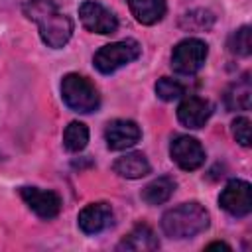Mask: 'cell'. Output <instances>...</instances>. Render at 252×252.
Masks as SVG:
<instances>
[{"label": "cell", "instance_id": "5bb4252c", "mask_svg": "<svg viewBox=\"0 0 252 252\" xmlns=\"http://www.w3.org/2000/svg\"><path fill=\"white\" fill-rule=\"evenodd\" d=\"M114 173H118L120 177L126 179H140L144 175L150 173V161L142 152H130L120 156L114 163H112Z\"/></svg>", "mask_w": 252, "mask_h": 252}, {"label": "cell", "instance_id": "ba28073f", "mask_svg": "<svg viewBox=\"0 0 252 252\" xmlns=\"http://www.w3.org/2000/svg\"><path fill=\"white\" fill-rule=\"evenodd\" d=\"M169 156L183 171H195L205 163V150L191 136H175L169 144Z\"/></svg>", "mask_w": 252, "mask_h": 252}, {"label": "cell", "instance_id": "9c48e42d", "mask_svg": "<svg viewBox=\"0 0 252 252\" xmlns=\"http://www.w3.org/2000/svg\"><path fill=\"white\" fill-rule=\"evenodd\" d=\"M20 197L39 219H55L61 211V197L55 191L39 187H20Z\"/></svg>", "mask_w": 252, "mask_h": 252}, {"label": "cell", "instance_id": "ffe728a7", "mask_svg": "<svg viewBox=\"0 0 252 252\" xmlns=\"http://www.w3.org/2000/svg\"><path fill=\"white\" fill-rule=\"evenodd\" d=\"M228 51L240 57H248L252 53V32L250 26H242L232 32L228 37Z\"/></svg>", "mask_w": 252, "mask_h": 252}, {"label": "cell", "instance_id": "2e32d148", "mask_svg": "<svg viewBox=\"0 0 252 252\" xmlns=\"http://www.w3.org/2000/svg\"><path fill=\"white\" fill-rule=\"evenodd\" d=\"M224 104L228 110H248L252 104V85L250 77L242 75L224 93Z\"/></svg>", "mask_w": 252, "mask_h": 252}, {"label": "cell", "instance_id": "7a4b0ae2", "mask_svg": "<svg viewBox=\"0 0 252 252\" xmlns=\"http://www.w3.org/2000/svg\"><path fill=\"white\" fill-rule=\"evenodd\" d=\"M209 222H211V217L207 209L191 201L165 211L161 217V230L165 236L181 240V238H193L199 232L207 230Z\"/></svg>", "mask_w": 252, "mask_h": 252}, {"label": "cell", "instance_id": "6da1fadb", "mask_svg": "<svg viewBox=\"0 0 252 252\" xmlns=\"http://www.w3.org/2000/svg\"><path fill=\"white\" fill-rule=\"evenodd\" d=\"M22 12L28 20L37 24L41 41L47 47L59 49L71 39L73 22L53 0H26L22 4Z\"/></svg>", "mask_w": 252, "mask_h": 252}, {"label": "cell", "instance_id": "7402d4cb", "mask_svg": "<svg viewBox=\"0 0 252 252\" xmlns=\"http://www.w3.org/2000/svg\"><path fill=\"white\" fill-rule=\"evenodd\" d=\"M232 136L236 138V142L244 148L250 146V120L246 116H240L232 122Z\"/></svg>", "mask_w": 252, "mask_h": 252}, {"label": "cell", "instance_id": "d6986e66", "mask_svg": "<svg viewBox=\"0 0 252 252\" xmlns=\"http://www.w3.org/2000/svg\"><path fill=\"white\" fill-rule=\"evenodd\" d=\"M89 142V128L83 122H71L63 132V146L69 152H83Z\"/></svg>", "mask_w": 252, "mask_h": 252}, {"label": "cell", "instance_id": "8fae6325", "mask_svg": "<svg viewBox=\"0 0 252 252\" xmlns=\"http://www.w3.org/2000/svg\"><path fill=\"white\" fill-rule=\"evenodd\" d=\"M211 112L213 110H211L209 100H205L201 96H195V94H189L177 106V120L185 128L197 130V128H203L207 124V120L211 118Z\"/></svg>", "mask_w": 252, "mask_h": 252}, {"label": "cell", "instance_id": "52a82bcc", "mask_svg": "<svg viewBox=\"0 0 252 252\" xmlns=\"http://www.w3.org/2000/svg\"><path fill=\"white\" fill-rule=\"evenodd\" d=\"M219 205L232 217H246L252 211V187L248 181L232 179L219 195Z\"/></svg>", "mask_w": 252, "mask_h": 252}, {"label": "cell", "instance_id": "30bf717a", "mask_svg": "<svg viewBox=\"0 0 252 252\" xmlns=\"http://www.w3.org/2000/svg\"><path fill=\"white\" fill-rule=\"evenodd\" d=\"M140 138H142V130L134 120L116 118V120H110L104 128V140L108 150L112 152L132 148L134 144L140 142Z\"/></svg>", "mask_w": 252, "mask_h": 252}, {"label": "cell", "instance_id": "4fadbf2b", "mask_svg": "<svg viewBox=\"0 0 252 252\" xmlns=\"http://www.w3.org/2000/svg\"><path fill=\"white\" fill-rule=\"evenodd\" d=\"M158 248H159V240L148 224H136L116 246V250H132V252H150Z\"/></svg>", "mask_w": 252, "mask_h": 252}, {"label": "cell", "instance_id": "44dd1931", "mask_svg": "<svg viewBox=\"0 0 252 252\" xmlns=\"http://www.w3.org/2000/svg\"><path fill=\"white\" fill-rule=\"evenodd\" d=\"M156 94L161 98V100H175L179 96L185 94V87L175 81V79H169V77H161L158 83H156Z\"/></svg>", "mask_w": 252, "mask_h": 252}, {"label": "cell", "instance_id": "9a60e30c", "mask_svg": "<svg viewBox=\"0 0 252 252\" xmlns=\"http://www.w3.org/2000/svg\"><path fill=\"white\" fill-rule=\"evenodd\" d=\"M126 2L136 22L144 26L158 24L165 16V10H167L165 0H126Z\"/></svg>", "mask_w": 252, "mask_h": 252}, {"label": "cell", "instance_id": "5b68a950", "mask_svg": "<svg viewBox=\"0 0 252 252\" xmlns=\"http://www.w3.org/2000/svg\"><path fill=\"white\" fill-rule=\"evenodd\" d=\"M209 47L199 37H187L179 41L171 51V69L177 75H195L207 61Z\"/></svg>", "mask_w": 252, "mask_h": 252}, {"label": "cell", "instance_id": "277c9868", "mask_svg": "<svg viewBox=\"0 0 252 252\" xmlns=\"http://www.w3.org/2000/svg\"><path fill=\"white\" fill-rule=\"evenodd\" d=\"M140 53H142V47H140V43L136 39H122V41H114V43L102 45L94 53L93 63L100 73L110 75L116 69L132 63L134 59H138Z\"/></svg>", "mask_w": 252, "mask_h": 252}, {"label": "cell", "instance_id": "7c38bea8", "mask_svg": "<svg viewBox=\"0 0 252 252\" xmlns=\"http://www.w3.org/2000/svg\"><path fill=\"white\" fill-rule=\"evenodd\" d=\"M79 228L85 234H98L112 226L114 213L108 203H91L79 213Z\"/></svg>", "mask_w": 252, "mask_h": 252}, {"label": "cell", "instance_id": "8992f818", "mask_svg": "<svg viewBox=\"0 0 252 252\" xmlns=\"http://www.w3.org/2000/svg\"><path fill=\"white\" fill-rule=\"evenodd\" d=\"M79 18L81 24L93 33L108 35L118 30V18L114 16V12H110L108 8L94 0H85L79 6Z\"/></svg>", "mask_w": 252, "mask_h": 252}, {"label": "cell", "instance_id": "3957f363", "mask_svg": "<svg viewBox=\"0 0 252 252\" xmlns=\"http://www.w3.org/2000/svg\"><path fill=\"white\" fill-rule=\"evenodd\" d=\"M61 96L63 102L75 112H93L100 104V94L94 83L79 73H69L61 81Z\"/></svg>", "mask_w": 252, "mask_h": 252}, {"label": "cell", "instance_id": "603a6c76", "mask_svg": "<svg viewBox=\"0 0 252 252\" xmlns=\"http://www.w3.org/2000/svg\"><path fill=\"white\" fill-rule=\"evenodd\" d=\"M213 248H222V250H230V246H228V244H224V242H211V244H207V250H213Z\"/></svg>", "mask_w": 252, "mask_h": 252}, {"label": "cell", "instance_id": "ac0fdd59", "mask_svg": "<svg viewBox=\"0 0 252 252\" xmlns=\"http://www.w3.org/2000/svg\"><path fill=\"white\" fill-rule=\"evenodd\" d=\"M213 24H215V14L205 8L189 10L179 20V28L185 32H207L213 28Z\"/></svg>", "mask_w": 252, "mask_h": 252}, {"label": "cell", "instance_id": "e0dca14e", "mask_svg": "<svg viewBox=\"0 0 252 252\" xmlns=\"http://www.w3.org/2000/svg\"><path fill=\"white\" fill-rule=\"evenodd\" d=\"M175 187H177V183H175L173 177L161 175V177L150 181L142 189V201L148 203V205H161V203H165L173 195Z\"/></svg>", "mask_w": 252, "mask_h": 252}]
</instances>
